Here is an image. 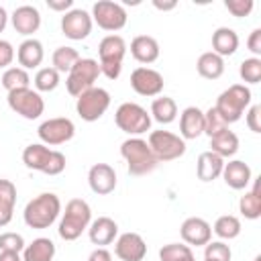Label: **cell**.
Instances as JSON below:
<instances>
[{"label": "cell", "mask_w": 261, "mask_h": 261, "mask_svg": "<svg viewBox=\"0 0 261 261\" xmlns=\"http://www.w3.org/2000/svg\"><path fill=\"white\" fill-rule=\"evenodd\" d=\"M61 214V200L53 192H43L27 202L22 210V220L29 228H49Z\"/></svg>", "instance_id": "cell-1"}, {"label": "cell", "mask_w": 261, "mask_h": 261, "mask_svg": "<svg viewBox=\"0 0 261 261\" xmlns=\"http://www.w3.org/2000/svg\"><path fill=\"white\" fill-rule=\"evenodd\" d=\"M92 222V208L86 200L73 198L65 204V210H61V220L57 226V232L63 241H75L82 237L84 230H88Z\"/></svg>", "instance_id": "cell-2"}, {"label": "cell", "mask_w": 261, "mask_h": 261, "mask_svg": "<svg viewBox=\"0 0 261 261\" xmlns=\"http://www.w3.org/2000/svg\"><path fill=\"white\" fill-rule=\"evenodd\" d=\"M120 155L126 161V169L130 175H147L157 167V159L149 147V143L141 137H128L120 145Z\"/></svg>", "instance_id": "cell-3"}, {"label": "cell", "mask_w": 261, "mask_h": 261, "mask_svg": "<svg viewBox=\"0 0 261 261\" xmlns=\"http://www.w3.org/2000/svg\"><path fill=\"white\" fill-rule=\"evenodd\" d=\"M251 90L245 84H232L228 86L218 98L214 108L218 110V114L224 118L226 124H232L237 120H241V116L247 112V108L251 106Z\"/></svg>", "instance_id": "cell-4"}, {"label": "cell", "mask_w": 261, "mask_h": 261, "mask_svg": "<svg viewBox=\"0 0 261 261\" xmlns=\"http://www.w3.org/2000/svg\"><path fill=\"white\" fill-rule=\"evenodd\" d=\"M126 55V41L120 35H106L98 45L100 73L108 80H118L122 73V59Z\"/></svg>", "instance_id": "cell-5"}, {"label": "cell", "mask_w": 261, "mask_h": 261, "mask_svg": "<svg viewBox=\"0 0 261 261\" xmlns=\"http://www.w3.org/2000/svg\"><path fill=\"white\" fill-rule=\"evenodd\" d=\"M114 124L128 137H141L151 130V114L137 102H122L114 112Z\"/></svg>", "instance_id": "cell-6"}, {"label": "cell", "mask_w": 261, "mask_h": 261, "mask_svg": "<svg viewBox=\"0 0 261 261\" xmlns=\"http://www.w3.org/2000/svg\"><path fill=\"white\" fill-rule=\"evenodd\" d=\"M100 63L98 59L92 57H80V61L69 69V73L65 75V88L67 92L77 98L80 94H84L86 90L94 88L96 80L100 77Z\"/></svg>", "instance_id": "cell-7"}, {"label": "cell", "mask_w": 261, "mask_h": 261, "mask_svg": "<svg viewBox=\"0 0 261 261\" xmlns=\"http://www.w3.org/2000/svg\"><path fill=\"white\" fill-rule=\"evenodd\" d=\"M147 143H149V147H151V151L159 163L161 161H175V159L184 157L186 149H188L186 141L179 135H175L171 130H163V128L151 130Z\"/></svg>", "instance_id": "cell-8"}, {"label": "cell", "mask_w": 261, "mask_h": 261, "mask_svg": "<svg viewBox=\"0 0 261 261\" xmlns=\"http://www.w3.org/2000/svg\"><path fill=\"white\" fill-rule=\"evenodd\" d=\"M92 22H96L102 31H108L110 35H116V31L126 27L128 14L124 10V6L120 2H112V0H98L92 6Z\"/></svg>", "instance_id": "cell-9"}, {"label": "cell", "mask_w": 261, "mask_h": 261, "mask_svg": "<svg viewBox=\"0 0 261 261\" xmlns=\"http://www.w3.org/2000/svg\"><path fill=\"white\" fill-rule=\"evenodd\" d=\"M110 108V92L104 88H90L75 98V112L86 122H96Z\"/></svg>", "instance_id": "cell-10"}, {"label": "cell", "mask_w": 261, "mask_h": 261, "mask_svg": "<svg viewBox=\"0 0 261 261\" xmlns=\"http://www.w3.org/2000/svg\"><path fill=\"white\" fill-rule=\"evenodd\" d=\"M6 100H8L10 110L16 112L18 116L27 118V120H35L45 112V100L33 88H22V90L8 92Z\"/></svg>", "instance_id": "cell-11"}, {"label": "cell", "mask_w": 261, "mask_h": 261, "mask_svg": "<svg viewBox=\"0 0 261 261\" xmlns=\"http://www.w3.org/2000/svg\"><path fill=\"white\" fill-rule=\"evenodd\" d=\"M37 135L41 139L43 145L47 147H57V145H63L67 141L73 139L75 135V124L71 118H65V116H55V118H49V120H43L37 128Z\"/></svg>", "instance_id": "cell-12"}, {"label": "cell", "mask_w": 261, "mask_h": 261, "mask_svg": "<svg viewBox=\"0 0 261 261\" xmlns=\"http://www.w3.org/2000/svg\"><path fill=\"white\" fill-rule=\"evenodd\" d=\"M163 86H165V80L163 75L153 69V67H137L133 69L130 73V88L139 94V96H145V98H157L161 92H163Z\"/></svg>", "instance_id": "cell-13"}, {"label": "cell", "mask_w": 261, "mask_h": 261, "mask_svg": "<svg viewBox=\"0 0 261 261\" xmlns=\"http://www.w3.org/2000/svg\"><path fill=\"white\" fill-rule=\"evenodd\" d=\"M92 16L84 8H71L61 16V33L71 41H84L92 33Z\"/></svg>", "instance_id": "cell-14"}, {"label": "cell", "mask_w": 261, "mask_h": 261, "mask_svg": "<svg viewBox=\"0 0 261 261\" xmlns=\"http://www.w3.org/2000/svg\"><path fill=\"white\" fill-rule=\"evenodd\" d=\"M179 234L188 247H204L212 241V226L200 216H190L181 222Z\"/></svg>", "instance_id": "cell-15"}, {"label": "cell", "mask_w": 261, "mask_h": 261, "mask_svg": "<svg viewBox=\"0 0 261 261\" xmlns=\"http://www.w3.org/2000/svg\"><path fill=\"white\" fill-rule=\"evenodd\" d=\"M114 255L120 261H143L147 255V243L139 232H122L114 241Z\"/></svg>", "instance_id": "cell-16"}, {"label": "cell", "mask_w": 261, "mask_h": 261, "mask_svg": "<svg viewBox=\"0 0 261 261\" xmlns=\"http://www.w3.org/2000/svg\"><path fill=\"white\" fill-rule=\"evenodd\" d=\"M90 190L98 196H108L116 188V171L108 163H94L88 171Z\"/></svg>", "instance_id": "cell-17"}, {"label": "cell", "mask_w": 261, "mask_h": 261, "mask_svg": "<svg viewBox=\"0 0 261 261\" xmlns=\"http://www.w3.org/2000/svg\"><path fill=\"white\" fill-rule=\"evenodd\" d=\"M220 177L224 179V184L230 190H247L251 186L253 171H251L249 163H245L241 159H230L228 163H224Z\"/></svg>", "instance_id": "cell-18"}, {"label": "cell", "mask_w": 261, "mask_h": 261, "mask_svg": "<svg viewBox=\"0 0 261 261\" xmlns=\"http://www.w3.org/2000/svg\"><path fill=\"white\" fill-rule=\"evenodd\" d=\"M10 20H12V27L18 35H24L31 39V35L37 33L41 27V12L31 4H22V6L14 8Z\"/></svg>", "instance_id": "cell-19"}, {"label": "cell", "mask_w": 261, "mask_h": 261, "mask_svg": "<svg viewBox=\"0 0 261 261\" xmlns=\"http://www.w3.org/2000/svg\"><path fill=\"white\" fill-rule=\"evenodd\" d=\"M88 237H90L92 245L106 247V245H110V243L116 241V237H118V224L110 216H98L96 220L90 222Z\"/></svg>", "instance_id": "cell-20"}, {"label": "cell", "mask_w": 261, "mask_h": 261, "mask_svg": "<svg viewBox=\"0 0 261 261\" xmlns=\"http://www.w3.org/2000/svg\"><path fill=\"white\" fill-rule=\"evenodd\" d=\"M204 135V112L198 106H188L179 114V137L192 141Z\"/></svg>", "instance_id": "cell-21"}, {"label": "cell", "mask_w": 261, "mask_h": 261, "mask_svg": "<svg viewBox=\"0 0 261 261\" xmlns=\"http://www.w3.org/2000/svg\"><path fill=\"white\" fill-rule=\"evenodd\" d=\"M130 55L143 63L145 67L149 63H155L159 59V43L155 37L151 35H137L133 41H130Z\"/></svg>", "instance_id": "cell-22"}, {"label": "cell", "mask_w": 261, "mask_h": 261, "mask_svg": "<svg viewBox=\"0 0 261 261\" xmlns=\"http://www.w3.org/2000/svg\"><path fill=\"white\" fill-rule=\"evenodd\" d=\"M43 59H45L43 43L33 37L24 39L16 49V61H18V67H22V69H35L43 63Z\"/></svg>", "instance_id": "cell-23"}, {"label": "cell", "mask_w": 261, "mask_h": 261, "mask_svg": "<svg viewBox=\"0 0 261 261\" xmlns=\"http://www.w3.org/2000/svg\"><path fill=\"white\" fill-rule=\"evenodd\" d=\"M222 167H224V159L222 157H218L212 151H204V153L198 155L196 175H198L200 181H214V179L220 177Z\"/></svg>", "instance_id": "cell-24"}, {"label": "cell", "mask_w": 261, "mask_h": 261, "mask_svg": "<svg viewBox=\"0 0 261 261\" xmlns=\"http://www.w3.org/2000/svg\"><path fill=\"white\" fill-rule=\"evenodd\" d=\"M51 155H53V149H49L47 145H43V143H31L22 151V163H24L27 169L45 173Z\"/></svg>", "instance_id": "cell-25"}, {"label": "cell", "mask_w": 261, "mask_h": 261, "mask_svg": "<svg viewBox=\"0 0 261 261\" xmlns=\"http://www.w3.org/2000/svg\"><path fill=\"white\" fill-rule=\"evenodd\" d=\"M237 49H239V35L234 33V29H230V27H218L212 33V51L216 55H220L224 59V57L234 55Z\"/></svg>", "instance_id": "cell-26"}, {"label": "cell", "mask_w": 261, "mask_h": 261, "mask_svg": "<svg viewBox=\"0 0 261 261\" xmlns=\"http://www.w3.org/2000/svg\"><path fill=\"white\" fill-rule=\"evenodd\" d=\"M259 179L261 177H253L251 179V190L241 196L239 200V212L247 218V220H257L261 216V192H259Z\"/></svg>", "instance_id": "cell-27"}, {"label": "cell", "mask_w": 261, "mask_h": 261, "mask_svg": "<svg viewBox=\"0 0 261 261\" xmlns=\"http://www.w3.org/2000/svg\"><path fill=\"white\" fill-rule=\"evenodd\" d=\"M22 261H53L55 257V243L47 237H39L33 243H29L22 253Z\"/></svg>", "instance_id": "cell-28"}, {"label": "cell", "mask_w": 261, "mask_h": 261, "mask_svg": "<svg viewBox=\"0 0 261 261\" xmlns=\"http://www.w3.org/2000/svg\"><path fill=\"white\" fill-rule=\"evenodd\" d=\"M149 114H151V120H155L159 124H169L177 118V104L169 96H157L151 102Z\"/></svg>", "instance_id": "cell-29"}, {"label": "cell", "mask_w": 261, "mask_h": 261, "mask_svg": "<svg viewBox=\"0 0 261 261\" xmlns=\"http://www.w3.org/2000/svg\"><path fill=\"white\" fill-rule=\"evenodd\" d=\"M208 151L216 153V155L222 157V159H230V157H234L237 151H239V137H237V133H232L230 128H226V130H222L220 135L212 137V139H210V149H208Z\"/></svg>", "instance_id": "cell-30"}, {"label": "cell", "mask_w": 261, "mask_h": 261, "mask_svg": "<svg viewBox=\"0 0 261 261\" xmlns=\"http://www.w3.org/2000/svg\"><path fill=\"white\" fill-rule=\"evenodd\" d=\"M16 204V186L10 179H0V228L12 220Z\"/></svg>", "instance_id": "cell-31"}, {"label": "cell", "mask_w": 261, "mask_h": 261, "mask_svg": "<svg viewBox=\"0 0 261 261\" xmlns=\"http://www.w3.org/2000/svg\"><path fill=\"white\" fill-rule=\"evenodd\" d=\"M196 69L206 80H218L224 73V59L220 55H216L214 51H206L198 57Z\"/></svg>", "instance_id": "cell-32"}, {"label": "cell", "mask_w": 261, "mask_h": 261, "mask_svg": "<svg viewBox=\"0 0 261 261\" xmlns=\"http://www.w3.org/2000/svg\"><path fill=\"white\" fill-rule=\"evenodd\" d=\"M0 84L6 92H14V90H22V88H31V75L27 69L18 67V65H10L4 69Z\"/></svg>", "instance_id": "cell-33"}, {"label": "cell", "mask_w": 261, "mask_h": 261, "mask_svg": "<svg viewBox=\"0 0 261 261\" xmlns=\"http://www.w3.org/2000/svg\"><path fill=\"white\" fill-rule=\"evenodd\" d=\"M241 220L234 216V214H222L216 218L214 226H212V232L220 239V241H232L241 234Z\"/></svg>", "instance_id": "cell-34"}, {"label": "cell", "mask_w": 261, "mask_h": 261, "mask_svg": "<svg viewBox=\"0 0 261 261\" xmlns=\"http://www.w3.org/2000/svg\"><path fill=\"white\" fill-rule=\"evenodd\" d=\"M80 61V53H77V49H73V47H69V45H61V47H57L55 51H53V55H51V67L53 69H57L59 73H69V69L75 65Z\"/></svg>", "instance_id": "cell-35"}, {"label": "cell", "mask_w": 261, "mask_h": 261, "mask_svg": "<svg viewBox=\"0 0 261 261\" xmlns=\"http://www.w3.org/2000/svg\"><path fill=\"white\" fill-rule=\"evenodd\" d=\"M159 259L161 261H196L192 247L186 243H169L159 249Z\"/></svg>", "instance_id": "cell-36"}, {"label": "cell", "mask_w": 261, "mask_h": 261, "mask_svg": "<svg viewBox=\"0 0 261 261\" xmlns=\"http://www.w3.org/2000/svg\"><path fill=\"white\" fill-rule=\"evenodd\" d=\"M33 84H35V90L41 94V92H53L57 86H59V71L53 69L51 65L49 67H41L35 77H33Z\"/></svg>", "instance_id": "cell-37"}, {"label": "cell", "mask_w": 261, "mask_h": 261, "mask_svg": "<svg viewBox=\"0 0 261 261\" xmlns=\"http://www.w3.org/2000/svg\"><path fill=\"white\" fill-rule=\"evenodd\" d=\"M239 75L245 84H259L261 82V57H247L239 65Z\"/></svg>", "instance_id": "cell-38"}, {"label": "cell", "mask_w": 261, "mask_h": 261, "mask_svg": "<svg viewBox=\"0 0 261 261\" xmlns=\"http://www.w3.org/2000/svg\"><path fill=\"white\" fill-rule=\"evenodd\" d=\"M228 124L224 122V118L218 114V110L214 106H210L206 112H204V135H208L210 139L220 135L222 130H226Z\"/></svg>", "instance_id": "cell-39"}, {"label": "cell", "mask_w": 261, "mask_h": 261, "mask_svg": "<svg viewBox=\"0 0 261 261\" xmlns=\"http://www.w3.org/2000/svg\"><path fill=\"white\" fill-rule=\"evenodd\" d=\"M232 253L230 247L224 241H210L204 245V259H214V261H230Z\"/></svg>", "instance_id": "cell-40"}, {"label": "cell", "mask_w": 261, "mask_h": 261, "mask_svg": "<svg viewBox=\"0 0 261 261\" xmlns=\"http://www.w3.org/2000/svg\"><path fill=\"white\" fill-rule=\"evenodd\" d=\"M27 247L22 234L18 232H2L0 234V251H12V253H22Z\"/></svg>", "instance_id": "cell-41"}, {"label": "cell", "mask_w": 261, "mask_h": 261, "mask_svg": "<svg viewBox=\"0 0 261 261\" xmlns=\"http://www.w3.org/2000/svg\"><path fill=\"white\" fill-rule=\"evenodd\" d=\"M253 0H224V8L237 16V18H243V16H249L251 10H253Z\"/></svg>", "instance_id": "cell-42"}, {"label": "cell", "mask_w": 261, "mask_h": 261, "mask_svg": "<svg viewBox=\"0 0 261 261\" xmlns=\"http://www.w3.org/2000/svg\"><path fill=\"white\" fill-rule=\"evenodd\" d=\"M65 155L61 153V151H55L53 149V155H51V159H49V165H47V169H45V175H59V173H63V169H65Z\"/></svg>", "instance_id": "cell-43"}, {"label": "cell", "mask_w": 261, "mask_h": 261, "mask_svg": "<svg viewBox=\"0 0 261 261\" xmlns=\"http://www.w3.org/2000/svg\"><path fill=\"white\" fill-rule=\"evenodd\" d=\"M259 118H261V106H259V104L249 106L247 112H245V122H247L249 130H253V133H261V122H259Z\"/></svg>", "instance_id": "cell-44"}, {"label": "cell", "mask_w": 261, "mask_h": 261, "mask_svg": "<svg viewBox=\"0 0 261 261\" xmlns=\"http://www.w3.org/2000/svg\"><path fill=\"white\" fill-rule=\"evenodd\" d=\"M12 61H14V47L8 41L0 39V69L10 67Z\"/></svg>", "instance_id": "cell-45"}, {"label": "cell", "mask_w": 261, "mask_h": 261, "mask_svg": "<svg viewBox=\"0 0 261 261\" xmlns=\"http://www.w3.org/2000/svg\"><path fill=\"white\" fill-rule=\"evenodd\" d=\"M247 49L253 53V57L261 55V29H253L247 39Z\"/></svg>", "instance_id": "cell-46"}, {"label": "cell", "mask_w": 261, "mask_h": 261, "mask_svg": "<svg viewBox=\"0 0 261 261\" xmlns=\"http://www.w3.org/2000/svg\"><path fill=\"white\" fill-rule=\"evenodd\" d=\"M47 6L49 10H55V12H69L73 8V0H47Z\"/></svg>", "instance_id": "cell-47"}, {"label": "cell", "mask_w": 261, "mask_h": 261, "mask_svg": "<svg viewBox=\"0 0 261 261\" xmlns=\"http://www.w3.org/2000/svg\"><path fill=\"white\" fill-rule=\"evenodd\" d=\"M88 261H112V253H110L106 247H96V249L88 255Z\"/></svg>", "instance_id": "cell-48"}, {"label": "cell", "mask_w": 261, "mask_h": 261, "mask_svg": "<svg viewBox=\"0 0 261 261\" xmlns=\"http://www.w3.org/2000/svg\"><path fill=\"white\" fill-rule=\"evenodd\" d=\"M153 6L157 8V10H173L175 6H177V2L175 0H167V2H161V0H153Z\"/></svg>", "instance_id": "cell-49"}, {"label": "cell", "mask_w": 261, "mask_h": 261, "mask_svg": "<svg viewBox=\"0 0 261 261\" xmlns=\"http://www.w3.org/2000/svg\"><path fill=\"white\" fill-rule=\"evenodd\" d=\"M0 261H22L20 253H12V251H0Z\"/></svg>", "instance_id": "cell-50"}, {"label": "cell", "mask_w": 261, "mask_h": 261, "mask_svg": "<svg viewBox=\"0 0 261 261\" xmlns=\"http://www.w3.org/2000/svg\"><path fill=\"white\" fill-rule=\"evenodd\" d=\"M6 24H8V12L4 6H0V33L6 29Z\"/></svg>", "instance_id": "cell-51"}, {"label": "cell", "mask_w": 261, "mask_h": 261, "mask_svg": "<svg viewBox=\"0 0 261 261\" xmlns=\"http://www.w3.org/2000/svg\"><path fill=\"white\" fill-rule=\"evenodd\" d=\"M253 261H261V257H259V255H257V257H255V259H253Z\"/></svg>", "instance_id": "cell-52"}, {"label": "cell", "mask_w": 261, "mask_h": 261, "mask_svg": "<svg viewBox=\"0 0 261 261\" xmlns=\"http://www.w3.org/2000/svg\"><path fill=\"white\" fill-rule=\"evenodd\" d=\"M204 261H214V259H204Z\"/></svg>", "instance_id": "cell-53"}]
</instances>
